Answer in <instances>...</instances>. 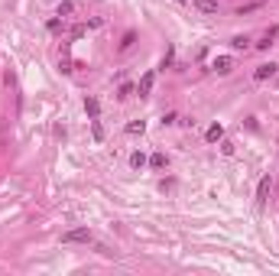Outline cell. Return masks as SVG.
Wrapping results in <instances>:
<instances>
[{
  "label": "cell",
  "instance_id": "52a82bcc",
  "mask_svg": "<svg viewBox=\"0 0 279 276\" xmlns=\"http://www.w3.org/2000/svg\"><path fill=\"white\" fill-rule=\"evenodd\" d=\"M276 75V65H273V62H269V65H260L257 68V78H260V82H263V78H273Z\"/></svg>",
  "mask_w": 279,
  "mask_h": 276
},
{
  "label": "cell",
  "instance_id": "9c48e42d",
  "mask_svg": "<svg viewBox=\"0 0 279 276\" xmlns=\"http://www.w3.org/2000/svg\"><path fill=\"white\" fill-rule=\"evenodd\" d=\"M130 163H133V169H143L146 166V156L143 153H133V156H130Z\"/></svg>",
  "mask_w": 279,
  "mask_h": 276
},
{
  "label": "cell",
  "instance_id": "277c9868",
  "mask_svg": "<svg viewBox=\"0 0 279 276\" xmlns=\"http://www.w3.org/2000/svg\"><path fill=\"white\" fill-rule=\"evenodd\" d=\"M231 65H234V62H231L228 56H221V59H214V62H211V68H214L217 75H228V72H231Z\"/></svg>",
  "mask_w": 279,
  "mask_h": 276
},
{
  "label": "cell",
  "instance_id": "3957f363",
  "mask_svg": "<svg viewBox=\"0 0 279 276\" xmlns=\"http://www.w3.org/2000/svg\"><path fill=\"white\" fill-rule=\"evenodd\" d=\"M269 189H273V182H269V175H263V179H260V185H257V202H260V205H266Z\"/></svg>",
  "mask_w": 279,
  "mask_h": 276
},
{
  "label": "cell",
  "instance_id": "6da1fadb",
  "mask_svg": "<svg viewBox=\"0 0 279 276\" xmlns=\"http://www.w3.org/2000/svg\"><path fill=\"white\" fill-rule=\"evenodd\" d=\"M62 244H91V231L88 228H75L62 234Z\"/></svg>",
  "mask_w": 279,
  "mask_h": 276
},
{
  "label": "cell",
  "instance_id": "ba28073f",
  "mask_svg": "<svg viewBox=\"0 0 279 276\" xmlns=\"http://www.w3.org/2000/svg\"><path fill=\"white\" fill-rule=\"evenodd\" d=\"M150 88H153V72H146V75H143V82H140V97L150 94Z\"/></svg>",
  "mask_w": 279,
  "mask_h": 276
},
{
  "label": "cell",
  "instance_id": "8fae6325",
  "mask_svg": "<svg viewBox=\"0 0 279 276\" xmlns=\"http://www.w3.org/2000/svg\"><path fill=\"white\" fill-rule=\"evenodd\" d=\"M72 10H75V7L68 4V0H65V4H59V16H68V13H72Z\"/></svg>",
  "mask_w": 279,
  "mask_h": 276
},
{
  "label": "cell",
  "instance_id": "8992f818",
  "mask_svg": "<svg viewBox=\"0 0 279 276\" xmlns=\"http://www.w3.org/2000/svg\"><path fill=\"white\" fill-rule=\"evenodd\" d=\"M85 111H88V117H98V114H101V104L94 101V97H85Z\"/></svg>",
  "mask_w": 279,
  "mask_h": 276
},
{
  "label": "cell",
  "instance_id": "30bf717a",
  "mask_svg": "<svg viewBox=\"0 0 279 276\" xmlns=\"http://www.w3.org/2000/svg\"><path fill=\"white\" fill-rule=\"evenodd\" d=\"M150 163H153V169H162V166H165V156H162V153H156Z\"/></svg>",
  "mask_w": 279,
  "mask_h": 276
},
{
  "label": "cell",
  "instance_id": "7a4b0ae2",
  "mask_svg": "<svg viewBox=\"0 0 279 276\" xmlns=\"http://www.w3.org/2000/svg\"><path fill=\"white\" fill-rule=\"evenodd\" d=\"M191 4H195L198 13H208V16H214L217 10H221V7H217V0H191Z\"/></svg>",
  "mask_w": 279,
  "mask_h": 276
},
{
  "label": "cell",
  "instance_id": "5b68a950",
  "mask_svg": "<svg viewBox=\"0 0 279 276\" xmlns=\"http://www.w3.org/2000/svg\"><path fill=\"white\" fill-rule=\"evenodd\" d=\"M205 137H208V143H217V140L224 137V127H221V123H211V127H208V133H205Z\"/></svg>",
  "mask_w": 279,
  "mask_h": 276
}]
</instances>
